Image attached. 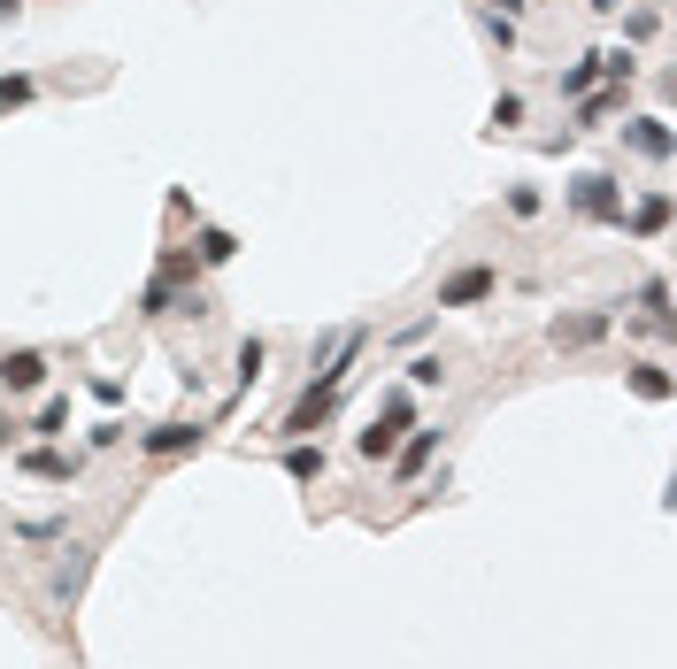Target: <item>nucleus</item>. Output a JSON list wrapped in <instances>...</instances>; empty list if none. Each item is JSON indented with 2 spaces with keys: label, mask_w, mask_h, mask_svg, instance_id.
I'll use <instances>...</instances> for the list:
<instances>
[{
  "label": "nucleus",
  "mask_w": 677,
  "mask_h": 669,
  "mask_svg": "<svg viewBox=\"0 0 677 669\" xmlns=\"http://www.w3.org/2000/svg\"><path fill=\"white\" fill-rule=\"evenodd\" d=\"M62 531H70V523H62V515H31V523H23V539H31V546H54V539H62Z\"/></svg>",
  "instance_id": "obj_20"
},
{
  "label": "nucleus",
  "mask_w": 677,
  "mask_h": 669,
  "mask_svg": "<svg viewBox=\"0 0 677 669\" xmlns=\"http://www.w3.org/2000/svg\"><path fill=\"white\" fill-rule=\"evenodd\" d=\"M493 293H501V270L493 262H462L455 278H439V301L431 309H486Z\"/></svg>",
  "instance_id": "obj_2"
},
{
  "label": "nucleus",
  "mask_w": 677,
  "mask_h": 669,
  "mask_svg": "<svg viewBox=\"0 0 677 669\" xmlns=\"http://www.w3.org/2000/svg\"><path fill=\"white\" fill-rule=\"evenodd\" d=\"M632 393H639V400H670V393H677L670 362H639V369H632Z\"/></svg>",
  "instance_id": "obj_15"
},
{
  "label": "nucleus",
  "mask_w": 677,
  "mask_h": 669,
  "mask_svg": "<svg viewBox=\"0 0 677 669\" xmlns=\"http://www.w3.org/2000/svg\"><path fill=\"white\" fill-rule=\"evenodd\" d=\"M408 385H447V362H439V354H416V362H408Z\"/></svg>",
  "instance_id": "obj_19"
},
{
  "label": "nucleus",
  "mask_w": 677,
  "mask_h": 669,
  "mask_svg": "<svg viewBox=\"0 0 677 669\" xmlns=\"http://www.w3.org/2000/svg\"><path fill=\"white\" fill-rule=\"evenodd\" d=\"M608 309H577V316H554V346H593V338H608Z\"/></svg>",
  "instance_id": "obj_11"
},
{
  "label": "nucleus",
  "mask_w": 677,
  "mask_h": 669,
  "mask_svg": "<svg viewBox=\"0 0 677 669\" xmlns=\"http://www.w3.org/2000/svg\"><path fill=\"white\" fill-rule=\"evenodd\" d=\"M15 470H23V478H39V485H70L85 462H77V454H62V447H23V454H15Z\"/></svg>",
  "instance_id": "obj_6"
},
{
  "label": "nucleus",
  "mask_w": 677,
  "mask_h": 669,
  "mask_svg": "<svg viewBox=\"0 0 677 669\" xmlns=\"http://www.w3.org/2000/svg\"><path fill=\"white\" fill-rule=\"evenodd\" d=\"M39 93V77H0V108H23Z\"/></svg>",
  "instance_id": "obj_23"
},
{
  "label": "nucleus",
  "mask_w": 677,
  "mask_h": 669,
  "mask_svg": "<svg viewBox=\"0 0 677 669\" xmlns=\"http://www.w3.org/2000/svg\"><path fill=\"white\" fill-rule=\"evenodd\" d=\"M85 577H93V554H85V546H70V562L54 569V600H77V593H85Z\"/></svg>",
  "instance_id": "obj_14"
},
{
  "label": "nucleus",
  "mask_w": 677,
  "mask_h": 669,
  "mask_svg": "<svg viewBox=\"0 0 677 669\" xmlns=\"http://www.w3.org/2000/svg\"><path fill=\"white\" fill-rule=\"evenodd\" d=\"M231 254H239V239L216 231V223H200V239H192V270H223Z\"/></svg>",
  "instance_id": "obj_12"
},
{
  "label": "nucleus",
  "mask_w": 677,
  "mask_h": 669,
  "mask_svg": "<svg viewBox=\"0 0 677 669\" xmlns=\"http://www.w3.org/2000/svg\"><path fill=\"white\" fill-rule=\"evenodd\" d=\"M570 208H577V216H593V223H616V216H624V192H616V177H608V169H585V177L570 185Z\"/></svg>",
  "instance_id": "obj_3"
},
{
  "label": "nucleus",
  "mask_w": 677,
  "mask_h": 669,
  "mask_svg": "<svg viewBox=\"0 0 677 669\" xmlns=\"http://www.w3.org/2000/svg\"><path fill=\"white\" fill-rule=\"evenodd\" d=\"M508 216H539V192L531 185H508Z\"/></svg>",
  "instance_id": "obj_25"
},
{
  "label": "nucleus",
  "mask_w": 677,
  "mask_h": 669,
  "mask_svg": "<svg viewBox=\"0 0 677 669\" xmlns=\"http://www.w3.org/2000/svg\"><path fill=\"white\" fill-rule=\"evenodd\" d=\"M262 369H270V338H239V393H247Z\"/></svg>",
  "instance_id": "obj_17"
},
{
  "label": "nucleus",
  "mask_w": 677,
  "mask_h": 669,
  "mask_svg": "<svg viewBox=\"0 0 677 669\" xmlns=\"http://www.w3.org/2000/svg\"><path fill=\"white\" fill-rule=\"evenodd\" d=\"M431 454H439V431H424V424H408V439L393 447V478H400V485H416V478L431 470Z\"/></svg>",
  "instance_id": "obj_5"
},
{
  "label": "nucleus",
  "mask_w": 677,
  "mask_h": 669,
  "mask_svg": "<svg viewBox=\"0 0 677 669\" xmlns=\"http://www.w3.org/2000/svg\"><path fill=\"white\" fill-rule=\"evenodd\" d=\"M15 8H23V0H0V23H8V15H15Z\"/></svg>",
  "instance_id": "obj_28"
},
{
  "label": "nucleus",
  "mask_w": 677,
  "mask_h": 669,
  "mask_svg": "<svg viewBox=\"0 0 677 669\" xmlns=\"http://www.w3.org/2000/svg\"><path fill=\"white\" fill-rule=\"evenodd\" d=\"M585 8H593V15H616V8H624V0H585Z\"/></svg>",
  "instance_id": "obj_26"
},
{
  "label": "nucleus",
  "mask_w": 677,
  "mask_h": 669,
  "mask_svg": "<svg viewBox=\"0 0 677 669\" xmlns=\"http://www.w3.org/2000/svg\"><path fill=\"white\" fill-rule=\"evenodd\" d=\"M593 85H601V54H577V62L562 70V101H585Z\"/></svg>",
  "instance_id": "obj_16"
},
{
  "label": "nucleus",
  "mask_w": 677,
  "mask_h": 669,
  "mask_svg": "<svg viewBox=\"0 0 677 669\" xmlns=\"http://www.w3.org/2000/svg\"><path fill=\"white\" fill-rule=\"evenodd\" d=\"M285 478H293V485H316V478H324V447L293 439V447H285Z\"/></svg>",
  "instance_id": "obj_13"
},
{
  "label": "nucleus",
  "mask_w": 677,
  "mask_h": 669,
  "mask_svg": "<svg viewBox=\"0 0 677 669\" xmlns=\"http://www.w3.org/2000/svg\"><path fill=\"white\" fill-rule=\"evenodd\" d=\"M624 147H632V155H647V163H670V147H677L670 116H639V124H624Z\"/></svg>",
  "instance_id": "obj_8"
},
{
  "label": "nucleus",
  "mask_w": 677,
  "mask_h": 669,
  "mask_svg": "<svg viewBox=\"0 0 677 669\" xmlns=\"http://www.w3.org/2000/svg\"><path fill=\"white\" fill-rule=\"evenodd\" d=\"M408 424H416V400H408V385H393V393L377 400V416L354 431V454H362V462H393V447H400Z\"/></svg>",
  "instance_id": "obj_1"
},
{
  "label": "nucleus",
  "mask_w": 677,
  "mask_h": 669,
  "mask_svg": "<svg viewBox=\"0 0 677 669\" xmlns=\"http://www.w3.org/2000/svg\"><path fill=\"white\" fill-rule=\"evenodd\" d=\"M177 285H192V254H185V247H169V254H163V270L147 278V293H139V316H169Z\"/></svg>",
  "instance_id": "obj_4"
},
{
  "label": "nucleus",
  "mask_w": 677,
  "mask_h": 669,
  "mask_svg": "<svg viewBox=\"0 0 677 669\" xmlns=\"http://www.w3.org/2000/svg\"><path fill=\"white\" fill-rule=\"evenodd\" d=\"M493 8H501V15H508V23H515V15H523V0H493Z\"/></svg>",
  "instance_id": "obj_27"
},
{
  "label": "nucleus",
  "mask_w": 677,
  "mask_h": 669,
  "mask_svg": "<svg viewBox=\"0 0 677 669\" xmlns=\"http://www.w3.org/2000/svg\"><path fill=\"white\" fill-rule=\"evenodd\" d=\"M0 385H8V393H39V385H46V354H39V346L0 354Z\"/></svg>",
  "instance_id": "obj_9"
},
{
  "label": "nucleus",
  "mask_w": 677,
  "mask_h": 669,
  "mask_svg": "<svg viewBox=\"0 0 677 669\" xmlns=\"http://www.w3.org/2000/svg\"><path fill=\"white\" fill-rule=\"evenodd\" d=\"M624 93H632V85H608L601 101H585V124H601V116H616V108H624Z\"/></svg>",
  "instance_id": "obj_22"
},
{
  "label": "nucleus",
  "mask_w": 677,
  "mask_h": 669,
  "mask_svg": "<svg viewBox=\"0 0 677 669\" xmlns=\"http://www.w3.org/2000/svg\"><path fill=\"white\" fill-rule=\"evenodd\" d=\"M655 23H663V8H632V23H624V39H655Z\"/></svg>",
  "instance_id": "obj_24"
},
{
  "label": "nucleus",
  "mask_w": 677,
  "mask_h": 669,
  "mask_svg": "<svg viewBox=\"0 0 677 669\" xmlns=\"http://www.w3.org/2000/svg\"><path fill=\"white\" fill-rule=\"evenodd\" d=\"M515 124H523V93H501L493 101V132H515Z\"/></svg>",
  "instance_id": "obj_21"
},
{
  "label": "nucleus",
  "mask_w": 677,
  "mask_h": 669,
  "mask_svg": "<svg viewBox=\"0 0 677 669\" xmlns=\"http://www.w3.org/2000/svg\"><path fill=\"white\" fill-rule=\"evenodd\" d=\"M663 223H670V192H647L639 208L616 216V231H632V239H663Z\"/></svg>",
  "instance_id": "obj_10"
},
{
  "label": "nucleus",
  "mask_w": 677,
  "mask_h": 669,
  "mask_svg": "<svg viewBox=\"0 0 677 669\" xmlns=\"http://www.w3.org/2000/svg\"><path fill=\"white\" fill-rule=\"evenodd\" d=\"M31 431H39V439H62V431H70V400L54 393V400L39 408V424H31Z\"/></svg>",
  "instance_id": "obj_18"
},
{
  "label": "nucleus",
  "mask_w": 677,
  "mask_h": 669,
  "mask_svg": "<svg viewBox=\"0 0 677 669\" xmlns=\"http://www.w3.org/2000/svg\"><path fill=\"white\" fill-rule=\"evenodd\" d=\"M200 439H208V431L177 416V424H155V431H139V454H155V462H169V454H192Z\"/></svg>",
  "instance_id": "obj_7"
}]
</instances>
